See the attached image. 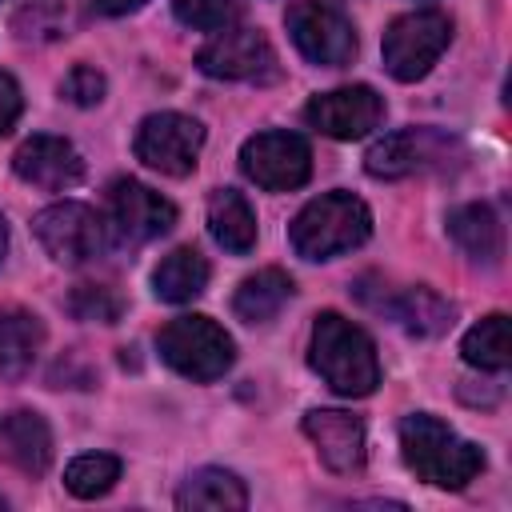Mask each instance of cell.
Returning <instances> with one entry per match:
<instances>
[{
  "mask_svg": "<svg viewBox=\"0 0 512 512\" xmlns=\"http://www.w3.org/2000/svg\"><path fill=\"white\" fill-rule=\"evenodd\" d=\"M204 288H208V260L196 248H172L152 272V292L164 304H188Z\"/></svg>",
  "mask_w": 512,
  "mask_h": 512,
  "instance_id": "22",
  "label": "cell"
},
{
  "mask_svg": "<svg viewBox=\"0 0 512 512\" xmlns=\"http://www.w3.org/2000/svg\"><path fill=\"white\" fill-rule=\"evenodd\" d=\"M120 480V460L108 452H84L64 468V488L80 500H96L104 496L112 484Z\"/></svg>",
  "mask_w": 512,
  "mask_h": 512,
  "instance_id": "25",
  "label": "cell"
},
{
  "mask_svg": "<svg viewBox=\"0 0 512 512\" xmlns=\"http://www.w3.org/2000/svg\"><path fill=\"white\" fill-rule=\"evenodd\" d=\"M20 108H24V96H20V84L0 72V136L12 132V124L20 120Z\"/></svg>",
  "mask_w": 512,
  "mask_h": 512,
  "instance_id": "30",
  "label": "cell"
},
{
  "mask_svg": "<svg viewBox=\"0 0 512 512\" xmlns=\"http://www.w3.org/2000/svg\"><path fill=\"white\" fill-rule=\"evenodd\" d=\"M296 52L320 68H344L356 56V28L324 0H296L284 16Z\"/></svg>",
  "mask_w": 512,
  "mask_h": 512,
  "instance_id": "7",
  "label": "cell"
},
{
  "mask_svg": "<svg viewBox=\"0 0 512 512\" xmlns=\"http://www.w3.org/2000/svg\"><path fill=\"white\" fill-rule=\"evenodd\" d=\"M4 252H8V224H4V216H0V260H4Z\"/></svg>",
  "mask_w": 512,
  "mask_h": 512,
  "instance_id": "32",
  "label": "cell"
},
{
  "mask_svg": "<svg viewBox=\"0 0 512 512\" xmlns=\"http://www.w3.org/2000/svg\"><path fill=\"white\" fill-rule=\"evenodd\" d=\"M304 116L316 132H324L332 140H360L372 128H380L384 100L368 84H352V88H332V92L312 96Z\"/></svg>",
  "mask_w": 512,
  "mask_h": 512,
  "instance_id": "12",
  "label": "cell"
},
{
  "mask_svg": "<svg viewBox=\"0 0 512 512\" xmlns=\"http://www.w3.org/2000/svg\"><path fill=\"white\" fill-rule=\"evenodd\" d=\"M304 436L332 472H356L364 464V424L352 412L312 408L304 416Z\"/></svg>",
  "mask_w": 512,
  "mask_h": 512,
  "instance_id": "14",
  "label": "cell"
},
{
  "mask_svg": "<svg viewBox=\"0 0 512 512\" xmlns=\"http://www.w3.org/2000/svg\"><path fill=\"white\" fill-rule=\"evenodd\" d=\"M208 232L232 256H248L256 248V236H260L256 212L248 208V200L236 188H216L208 196Z\"/></svg>",
  "mask_w": 512,
  "mask_h": 512,
  "instance_id": "18",
  "label": "cell"
},
{
  "mask_svg": "<svg viewBox=\"0 0 512 512\" xmlns=\"http://www.w3.org/2000/svg\"><path fill=\"white\" fill-rule=\"evenodd\" d=\"M308 360L320 380L340 396H368L380 384V360L372 336L340 312H320L312 324Z\"/></svg>",
  "mask_w": 512,
  "mask_h": 512,
  "instance_id": "1",
  "label": "cell"
},
{
  "mask_svg": "<svg viewBox=\"0 0 512 512\" xmlns=\"http://www.w3.org/2000/svg\"><path fill=\"white\" fill-rule=\"evenodd\" d=\"M140 4H148V0H96V8L104 16H124V12H136Z\"/></svg>",
  "mask_w": 512,
  "mask_h": 512,
  "instance_id": "31",
  "label": "cell"
},
{
  "mask_svg": "<svg viewBox=\"0 0 512 512\" xmlns=\"http://www.w3.org/2000/svg\"><path fill=\"white\" fill-rule=\"evenodd\" d=\"M240 168L264 192H292L312 176V148L304 136L284 128L256 132L240 148Z\"/></svg>",
  "mask_w": 512,
  "mask_h": 512,
  "instance_id": "8",
  "label": "cell"
},
{
  "mask_svg": "<svg viewBox=\"0 0 512 512\" xmlns=\"http://www.w3.org/2000/svg\"><path fill=\"white\" fill-rule=\"evenodd\" d=\"M368 232H372V212L360 196L324 192L296 212L288 240H292L296 256H304V260H332L340 252L360 248L368 240Z\"/></svg>",
  "mask_w": 512,
  "mask_h": 512,
  "instance_id": "3",
  "label": "cell"
},
{
  "mask_svg": "<svg viewBox=\"0 0 512 512\" xmlns=\"http://www.w3.org/2000/svg\"><path fill=\"white\" fill-rule=\"evenodd\" d=\"M32 232L40 240V248L56 260V264H88L96 256L108 252V224L96 208L80 204V200H60L48 204L32 216Z\"/></svg>",
  "mask_w": 512,
  "mask_h": 512,
  "instance_id": "6",
  "label": "cell"
},
{
  "mask_svg": "<svg viewBox=\"0 0 512 512\" xmlns=\"http://www.w3.org/2000/svg\"><path fill=\"white\" fill-rule=\"evenodd\" d=\"M108 228L128 244H148L176 224V204L140 180H116L108 188Z\"/></svg>",
  "mask_w": 512,
  "mask_h": 512,
  "instance_id": "11",
  "label": "cell"
},
{
  "mask_svg": "<svg viewBox=\"0 0 512 512\" xmlns=\"http://www.w3.org/2000/svg\"><path fill=\"white\" fill-rule=\"evenodd\" d=\"M380 312H388L404 332H412V336H440V332H448L452 328V316H456V308L440 296V292H432V288H404V292H396V296H380V300H372Z\"/></svg>",
  "mask_w": 512,
  "mask_h": 512,
  "instance_id": "15",
  "label": "cell"
},
{
  "mask_svg": "<svg viewBox=\"0 0 512 512\" xmlns=\"http://www.w3.org/2000/svg\"><path fill=\"white\" fill-rule=\"evenodd\" d=\"M40 348H44L40 316L28 308H4L0 312V376H8V380L28 376Z\"/></svg>",
  "mask_w": 512,
  "mask_h": 512,
  "instance_id": "19",
  "label": "cell"
},
{
  "mask_svg": "<svg viewBox=\"0 0 512 512\" xmlns=\"http://www.w3.org/2000/svg\"><path fill=\"white\" fill-rule=\"evenodd\" d=\"M288 296H292V276L280 268H260L240 280V288L232 296V312L244 324H264L288 304Z\"/></svg>",
  "mask_w": 512,
  "mask_h": 512,
  "instance_id": "23",
  "label": "cell"
},
{
  "mask_svg": "<svg viewBox=\"0 0 512 512\" xmlns=\"http://www.w3.org/2000/svg\"><path fill=\"white\" fill-rule=\"evenodd\" d=\"M68 312L76 320H96V324H116L124 316V300L108 284H76L68 292Z\"/></svg>",
  "mask_w": 512,
  "mask_h": 512,
  "instance_id": "27",
  "label": "cell"
},
{
  "mask_svg": "<svg viewBox=\"0 0 512 512\" xmlns=\"http://www.w3.org/2000/svg\"><path fill=\"white\" fill-rule=\"evenodd\" d=\"M12 168L24 184H36V188H48V192H64V188L80 184V176H84V160L64 136L24 140L12 156Z\"/></svg>",
  "mask_w": 512,
  "mask_h": 512,
  "instance_id": "13",
  "label": "cell"
},
{
  "mask_svg": "<svg viewBox=\"0 0 512 512\" xmlns=\"http://www.w3.org/2000/svg\"><path fill=\"white\" fill-rule=\"evenodd\" d=\"M432 140H436V136L424 132V128L392 132V136H384V140H376V144L368 148L364 168H368V176H376V180H400V176L424 168Z\"/></svg>",
  "mask_w": 512,
  "mask_h": 512,
  "instance_id": "21",
  "label": "cell"
},
{
  "mask_svg": "<svg viewBox=\"0 0 512 512\" xmlns=\"http://www.w3.org/2000/svg\"><path fill=\"white\" fill-rule=\"evenodd\" d=\"M452 40V20L436 8H416L404 12L388 24L384 32V68L392 80L412 84L420 76L432 72V64L440 60V52Z\"/></svg>",
  "mask_w": 512,
  "mask_h": 512,
  "instance_id": "5",
  "label": "cell"
},
{
  "mask_svg": "<svg viewBox=\"0 0 512 512\" xmlns=\"http://www.w3.org/2000/svg\"><path fill=\"white\" fill-rule=\"evenodd\" d=\"M196 64L204 76H216V80H272L276 76V52L268 36L256 28H240V24L220 28L196 52Z\"/></svg>",
  "mask_w": 512,
  "mask_h": 512,
  "instance_id": "10",
  "label": "cell"
},
{
  "mask_svg": "<svg viewBox=\"0 0 512 512\" xmlns=\"http://www.w3.org/2000/svg\"><path fill=\"white\" fill-rule=\"evenodd\" d=\"M0 444H4V456L24 476H44L52 464V432L40 412H24V408L12 412L0 424Z\"/></svg>",
  "mask_w": 512,
  "mask_h": 512,
  "instance_id": "16",
  "label": "cell"
},
{
  "mask_svg": "<svg viewBox=\"0 0 512 512\" xmlns=\"http://www.w3.org/2000/svg\"><path fill=\"white\" fill-rule=\"evenodd\" d=\"M464 360L480 372H504L508 360H512V344H508V316L504 312H492L484 316L480 324H472L464 332V344H460Z\"/></svg>",
  "mask_w": 512,
  "mask_h": 512,
  "instance_id": "24",
  "label": "cell"
},
{
  "mask_svg": "<svg viewBox=\"0 0 512 512\" xmlns=\"http://www.w3.org/2000/svg\"><path fill=\"white\" fill-rule=\"evenodd\" d=\"M60 96L72 100L76 108H92L104 100V76L92 64H76L64 80H60Z\"/></svg>",
  "mask_w": 512,
  "mask_h": 512,
  "instance_id": "29",
  "label": "cell"
},
{
  "mask_svg": "<svg viewBox=\"0 0 512 512\" xmlns=\"http://www.w3.org/2000/svg\"><path fill=\"white\" fill-rule=\"evenodd\" d=\"M204 128L184 112H152L136 128V160L160 176H188L200 160Z\"/></svg>",
  "mask_w": 512,
  "mask_h": 512,
  "instance_id": "9",
  "label": "cell"
},
{
  "mask_svg": "<svg viewBox=\"0 0 512 512\" xmlns=\"http://www.w3.org/2000/svg\"><path fill=\"white\" fill-rule=\"evenodd\" d=\"M448 236L480 264H496L504 256V224L492 204H460L448 212Z\"/></svg>",
  "mask_w": 512,
  "mask_h": 512,
  "instance_id": "20",
  "label": "cell"
},
{
  "mask_svg": "<svg viewBox=\"0 0 512 512\" xmlns=\"http://www.w3.org/2000/svg\"><path fill=\"white\" fill-rule=\"evenodd\" d=\"M176 508H184V512H240V508H248V488L228 468H196L180 484Z\"/></svg>",
  "mask_w": 512,
  "mask_h": 512,
  "instance_id": "17",
  "label": "cell"
},
{
  "mask_svg": "<svg viewBox=\"0 0 512 512\" xmlns=\"http://www.w3.org/2000/svg\"><path fill=\"white\" fill-rule=\"evenodd\" d=\"M156 348H160V360L172 372H180V376H188L196 384L220 380L236 360L232 336L208 316H176V320H168L160 328V336H156Z\"/></svg>",
  "mask_w": 512,
  "mask_h": 512,
  "instance_id": "4",
  "label": "cell"
},
{
  "mask_svg": "<svg viewBox=\"0 0 512 512\" xmlns=\"http://www.w3.org/2000/svg\"><path fill=\"white\" fill-rule=\"evenodd\" d=\"M12 28L20 40H56L68 32V0H28Z\"/></svg>",
  "mask_w": 512,
  "mask_h": 512,
  "instance_id": "26",
  "label": "cell"
},
{
  "mask_svg": "<svg viewBox=\"0 0 512 512\" xmlns=\"http://www.w3.org/2000/svg\"><path fill=\"white\" fill-rule=\"evenodd\" d=\"M172 12L184 28L196 32H220L228 24H236L240 4L236 0H172Z\"/></svg>",
  "mask_w": 512,
  "mask_h": 512,
  "instance_id": "28",
  "label": "cell"
},
{
  "mask_svg": "<svg viewBox=\"0 0 512 512\" xmlns=\"http://www.w3.org/2000/svg\"><path fill=\"white\" fill-rule=\"evenodd\" d=\"M400 456L420 480L436 488H452V492L476 480V472L484 468L480 444L456 436L444 420L428 412H412L400 420Z\"/></svg>",
  "mask_w": 512,
  "mask_h": 512,
  "instance_id": "2",
  "label": "cell"
}]
</instances>
